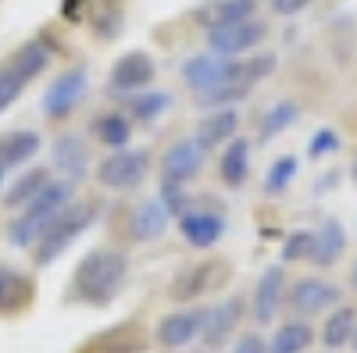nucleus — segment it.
Wrapping results in <instances>:
<instances>
[{"mask_svg":"<svg viewBox=\"0 0 357 353\" xmlns=\"http://www.w3.org/2000/svg\"><path fill=\"white\" fill-rule=\"evenodd\" d=\"M243 314H247L243 297H225V300H218L215 307H207V314H204V329H200L204 346H207V350L225 346V343L236 336V329H240Z\"/></svg>","mask_w":357,"mask_h":353,"instance_id":"obj_10","label":"nucleus"},{"mask_svg":"<svg viewBox=\"0 0 357 353\" xmlns=\"http://www.w3.org/2000/svg\"><path fill=\"white\" fill-rule=\"evenodd\" d=\"M54 164H57V171H61L65 179L79 182L86 175V168H89V146L79 136H61L54 143Z\"/></svg>","mask_w":357,"mask_h":353,"instance_id":"obj_22","label":"nucleus"},{"mask_svg":"<svg viewBox=\"0 0 357 353\" xmlns=\"http://www.w3.org/2000/svg\"><path fill=\"white\" fill-rule=\"evenodd\" d=\"M122 25H126V15H122V8H118V4L107 8V11L93 22V29H97V36H100V40H114L118 33H122Z\"/></svg>","mask_w":357,"mask_h":353,"instance_id":"obj_36","label":"nucleus"},{"mask_svg":"<svg viewBox=\"0 0 357 353\" xmlns=\"http://www.w3.org/2000/svg\"><path fill=\"white\" fill-rule=\"evenodd\" d=\"M172 221L175 218L168 214L161 196H154V200H139L136 207H132V214L126 221V232H129L132 243H154V240H161V235L168 232Z\"/></svg>","mask_w":357,"mask_h":353,"instance_id":"obj_14","label":"nucleus"},{"mask_svg":"<svg viewBox=\"0 0 357 353\" xmlns=\"http://www.w3.org/2000/svg\"><path fill=\"white\" fill-rule=\"evenodd\" d=\"M172 97L168 93H158V90H139V93H129V104H126V114H132V122H158V118L168 111Z\"/></svg>","mask_w":357,"mask_h":353,"instance_id":"obj_31","label":"nucleus"},{"mask_svg":"<svg viewBox=\"0 0 357 353\" xmlns=\"http://www.w3.org/2000/svg\"><path fill=\"white\" fill-rule=\"evenodd\" d=\"M232 353H268V339H264V336H257V332H247V336L236 339Z\"/></svg>","mask_w":357,"mask_h":353,"instance_id":"obj_38","label":"nucleus"},{"mask_svg":"<svg viewBox=\"0 0 357 353\" xmlns=\"http://www.w3.org/2000/svg\"><path fill=\"white\" fill-rule=\"evenodd\" d=\"M161 203L168 207V214L178 221L186 211H190V193H186V186H168V182H161Z\"/></svg>","mask_w":357,"mask_h":353,"instance_id":"obj_34","label":"nucleus"},{"mask_svg":"<svg viewBox=\"0 0 357 353\" xmlns=\"http://www.w3.org/2000/svg\"><path fill=\"white\" fill-rule=\"evenodd\" d=\"M286 300V272L279 268V264H272V268H264L257 285H254V304H250V314L257 325H272L279 307Z\"/></svg>","mask_w":357,"mask_h":353,"instance_id":"obj_15","label":"nucleus"},{"mask_svg":"<svg viewBox=\"0 0 357 353\" xmlns=\"http://www.w3.org/2000/svg\"><path fill=\"white\" fill-rule=\"evenodd\" d=\"M178 232H183V240L193 246V250H211L222 235H225V221L222 214L215 211H186L183 218H178Z\"/></svg>","mask_w":357,"mask_h":353,"instance_id":"obj_18","label":"nucleus"},{"mask_svg":"<svg viewBox=\"0 0 357 353\" xmlns=\"http://www.w3.org/2000/svg\"><path fill=\"white\" fill-rule=\"evenodd\" d=\"M314 343V329L304 317H293L286 325L275 329V336L268 339V353H304Z\"/></svg>","mask_w":357,"mask_h":353,"instance_id":"obj_27","label":"nucleus"},{"mask_svg":"<svg viewBox=\"0 0 357 353\" xmlns=\"http://www.w3.org/2000/svg\"><path fill=\"white\" fill-rule=\"evenodd\" d=\"M151 171V154L146 150H111L100 164H97V182L104 189H132L146 179Z\"/></svg>","mask_w":357,"mask_h":353,"instance_id":"obj_4","label":"nucleus"},{"mask_svg":"<svg viewBox=\"0 0 357 353\" xmlns=\"http://www.w3.org/2000/svg\"><path fill=\"white\" fill-rule=\"evenodd\" d=\"M97 139L107 150H126L132 139V118L126 111H107L97 118Z\"/></svg>","mask_w":357,"mask_h":353,"instance_id":"obj_29","label":"nucleus"},{"mask_svg":"<svg viewBox=\"0 0 357 353\" xmlns=\"http://www.w3.org/2000/svg\"><path fill=\"white\" fill-rule=\"evenodd\" d=\"M286 304H289V311H293L296 317L307 321V317H314V314H321V311L340 307V304H343V292H340V285L325 282V279H296V282L289 285Z\"/></svg>","mask_w":357,"mask_h":353,"instance_id":"obj_7","label":"nucleus"},{"mask_svg":"<svg viewBox=\"0 0 357 353\" xmlns=\"http://www.w3.org/2000/svg\"><path fill=\"white\" fill-rule=\"evenodd\" d=\"M33 300H36L33 279H29L25 272H18V268L0 264V317H11V314L29 311Z\"/></svg>","mask_w":357,"mask_h":353,"instance_id":"obj_17","label":"nucleus"},{"mask_svg":"<svg viewBox=\"0 0 357 353\" xmlns=\"http://www.w3.org/2000/svg\"><path fill=\"white\" fill-rule=\"evenodd\" d=\"M154 75H158V65H154V57L146 54V50H129L122 54L118 61L111 65V90L114 93H139V90H151L154 86Z\"/></svg>","mask_w":357,"mask_h":353,"instance_id":"obj_9","label":"nucleus"},{"mask_svg":"<svg viewBox=\"0 0 357 353\" xmlns=\"http://www.w3.org/2000/svg\"><path fill=\"white\" fill-rule=\"evenodd\" d=\"M129 279V260L118 250H89L72 272V289L68 304H86V307H107Z\"/></svg>","mask_w":357,"mask_h":353,"instance_id":"obj_1","label":"nucleus"},{"mask_svg":"<svg viewBox=\"0 0 357 353\" xmlns=\"http://www.w3.org/2000/svg\"><path fill=\"white\" fill-rule=\"evenodd\" d=\"M50 179H54V175H50L47 168H29V171H22L18 179L8 186V193H4V207H11V211L29 207V203L36 200V193H40Z\"/></svg>","mask_w":357,"mask_h":353,"instance_id":"obj_26","label":"nucleus"},{"mask_svg":"<svg viewBox=\"0 0 357 353\" xmlns=\"http://www.w3.org/2000/svg\"><path fill=\"white\" fill-rule=\"evenodd\" d=\"M22 90H25V82L4 65V68H0V111H8L18 97H22Z\"/></svg>","mask_w":357,"mask_h":353,"instance_id":"obj_35","label":"nucleus"},{"mask_svg":"<svg viewBox=\"0 0 357 353\" xmlns=\"http://www.w3.org/2000/svg\"><path fill=\"white\" fill-rule=\"evenodd\" d=\"M82 97H86V68H68L47 86L43 111H47V118H68Z\"/></svg>","mask_w":357,"mask_h":353,"instance_id":"obj_12","label":"nucleus"},{"mask_svg":"<svg viewBox=\"0 0 357 353\" xmlns=\"http://www.w3.org/2000/svg\"><path fill=\"white\" fill-rule=\"evenodd\" d=\"M336 146H340V136L333 129H321V132H314V139L307 146V157H325V154H333Z\"/></svg>","mask_w":357,"mask_h":353,"instance_id":"obj_37","label":"nucleus"},{"mask_svg":"<svg viewBox=\"0 0 357 353\" xmlns=\"http://www.w3.org/2000/svg\"><path fill=\"white\" fill-rule=\"evenodd\" d=\"M204 168V150L197 146V139H178L172 143L165 157H161V182L168 186H190Z\"/></svg>","mask_w":357,"mask_h":353,"instance_id":"obj_11","label":"nucleus"},{"mask_svg":"<svg viewBox=\"0 0 357 353\" xmlns=\"http://www.w3.org/2000/svg\"><path fill=\"white\" fill-rule=\"evenodd\" d=\"M354 325H357V311H354L350 304L333 307V314L325 317V325H321V346H325V350H343V346H350Z\"/></svg>","mask_w":357,"mask_h":353,"instance_id":"obj_28","label":"nucleus"},{"mask_svg":"<svg viewBox=\"0 0 357 353\" xmlns=\"http://www.w3.org/2000/svg\"><path fill=\"white\" fill-rule=\"evenodd\" d=\"M197 18L207 29L229 25V22H247V18H257V0H207V8H200Z\"/></svg>","mask_w":357,"mask_h":353,"instance_id":"obj_24","label":"nucleus"},{"mask_svg":"<svg viewBox=\"0 0 357 353\" xmlns=\"http://www.w3.org/2000/svg\"><path fill=\"white\" fill-rule=\"evenodd\" d=\"M296 118H301V104L296 100H279V104H272L264 111V118H261V125H257V139L261 143H272L275 136H282Z\"/></svg>","mask_w":357,"mask_h":353,"instance_id":"obj_30","label":"nucleus"},{"mask_svg":"<svg viewBox=\"0 0 357 353\" xmlns=\"http://www.w3.org/2000/svg\"><path fill=\"white\" fill-rule=\"evenodd\" d=\"M311 243H314V232H293V235H286V243H282V260H286V264L307 260V257H311Z\"/></svg>","mask_w":357,"mask_h":353,"instance_id":"obj_33","label":"nucleus"},{"mask_svg":"<svg viewBox=\"0 0 357 353\" xmlns=\"http://www.w3.org/2000/svg\"><path fill=\"white\" fill-rule=\"evenodd\" d=\"M350 289L357 292V264H354V268H350Z\"/></svg>","mask_w":357,"mask_h":353,"instance_id":"obj_40","label":"nucleus"},{"mask_svg":"<svg viewBox=\"0 0 357 353\" xmlns=\"http://www.w3.org/2000/svg\"><path fill=\"white\" fill-rule=\"evenodd\" d=\"M0 182H4V168H0Z\"/></svg>","mask_w":357,"mask_h":353,"instance_id":"obj_42","label":"nucleus"},{"mask_svg":"<svg viewBox=\"0 0 357 353\" xmlns=\"http://www.w3.org/2000/svg\"><path fill=\"white\" fill-rule=\"evenodd\" d=\"M68 203H75V182L72 179H50L40 193H36V200L29 203V207H22V214H18V221L8 228V240L15 243V246H33L40 235H43V228L61 214Z\"/></svg>","mask_w":357,"mask_h":353,"instance_id":"obj_2","label":"nucleus"},{"mask_svg":"<svg viewBox=\"0 0 357 353\" xmlns=\"http://www.w3.org/2000/svg\"><path fill=\"white\" fill-rule=\"evenodd\" d=\"M146 350V336L139 321H122V325H111L97 336H89L79 353H143Z\"/></svg>","mask_w":357,"mask_h":353,"instance_id":"obj_13","label":"nucleus"},{"mask_svg":"<svg viewBox=\"0 0 357 353\" xmlns=\"http://www.w3.org/2000/svg\"><path fill=\"white\" fill-rule=\"evenodd\" d=\"M347 253V228L340 221H325L314 228V243H311V264L314 268H333V264Z\"/></svg>","mask_w":357,"mask_h":353,"instance_id":"obj_21","label":"nucleus"},{"mask_svg":"<svg viewBox=\"0 0 357 353\" xmlns=\"http://www.w3.org/2000/svg\"><path fill=\"white\" fill-rule=\"evenodd\" d=\"M225 279H229V264H222V260H197V264H190V268H183L172 279L168 297L175 304H197L204 292H211Z\"/></svg>","mask_w":357,"mask_h":353,"instance_id":"obj_5","label":"nucleus"},{"mask_svg":"<svg viewBox=\"0 0 357 353\" xmlns=\"http://www.w3.org/2000/svg\"><path fill=\"white\" fill-rule=\"evenodd\" d=\"M264 36H268V25L261 18L211 25V29H207V50L218 54V57H236V54H247V50L261 47Z\"/></svg>","mask_w":357,"mask_h":353,"instance_id":"obj_6","label":"nucleus"},{"mask_svg":"<svg viewBox=\"0 0 357 353\" xmlns=\"http://www.w3.org/2000/svg\"><path fill=\"white\" fill-rule=\"evenodd\" d=\"M268 4H272V11H275L279 18H293V15H301L311 0H268Z\"/></svg>","mask_w":357,"mask_h":353,"instance_id":"obj_39","label":"nucleus"},{"mask_svg":"<svg viewBox=\"0 0 357 353\" xmlns=\"http://www.w3.org/2000/svg\"><path fill=\"white\" fill-rule=\"evenodd\" d=\"M40 154V132L22 129V132H8L0 136V168H18L25 161H33Z\"/></svg>","mask_w":357,"mask_h":353,"instance_id":"obj_23","label":"nucleus"},{"mask_svg":"<svg viewBox=\"0 0 357 353\" xmlns=\"http://www.w3.org/2000/svg\"><path fill=\"white\" fill-rule=\"evenodd\" d=\"M247 171H250V143L243 136H232L218 154V175L229 189H240L247 182Z\"/></svg>","mask_w":357,"mask_h":353,"instance_id":"obj_20","label":"nucleus"},{"mask_svg":"<svg viewBox=\"0 0 357 353\" xmlns=\"http://www.w3.org/2000/svg\"><path fill=\"white\" fill-rule=\"evenodd\" d=\"M97 214H100V207L97 203H89V200H75V203H68V207L57 214L47 228H43V235L33 243V260L40 264V268H47V264H54L57 257H61L79 235L97 221Z\"/></svg>","mask_w":357,"mask_h":353,"instance_id":"obj_3","label":"nucleus"},{"mask_svg":"<svg viewBox=\"0 0 357 353\" xmlns=\"http://www.w3.org/2000/svg\"><path fill=\"white\" fill-rule=\"evenodd\" d=\"M293 175H296V157L293 154L279 157L272 168H268V175H264V193H282L293 182Z\"/></svg>","mask_w":357,"mask_h":353,"instance_id":"obj_32","label":"nucleus"},{"mask_svg":"<svg viewBox=\"0 0 357 353\" xmlns=\"http://www.w3.org/2000/svg\"><path fill=\"white\" fill-rule=\"evenodd\" d=\"M204 314L207 307H197V304H178L175 311H168L158 329H154V339L168 350H183L190 346L193 339H200V329H204Z\"/></svg>","mask_w":357,"mask_h":353,"instance_id":"obj_8","label":"nucleus"},{"mask_svg":"<svg viewBox=\"0 0 357 353\" xmlns=\"http://www.w3.org/2000/svg\"><path fill=\"white\" fill-rule=\"evenodd\" d=\"M225 68H229V57H218V54L207 50V54H197L183 65V82L193 93H204V90H211V86H218L225 79Z\"/></svg>","mask_w":357,"mask_h":353,"instance_id":"obj_19","label":"nucleus"},{"mask_svg":"<svg viewBox=\"0 0 357 353\" xmlns=\"http://www.w3.org/2000/svg\"><path fill=\"white\" fill-rule=\"evenodd\" d=\"M350 350H357V325H354V336H350Z\"/></svg>","mask_w":357,"mask_h":353,"instance_id":"obj_41","label":"nucleus"},{"mask_svg":"<svg viewBox=\"0 0 357 353\" xmlns=\"http://www.w3.org/2000/svg\"><path fill=\"white\" fill-rule=\"evenodd\" d=\"M236 129H240V111L236 107H215L211 114L200 118L193 139H197V146L204 154H211V150H218V146H225L236 136Z\"/></svg>","mask_w":357,"mask_h":353,"instance_id":"obj_16","label":"nucleus"},{"mask_svg":"<svg viewBox=\"0 0 357 353\" xmlns=\"http://www.w3.org/2000/svg\"><path fill=\"white\" fill-rule=\"evenodd\" d=\"M47 65H50V47H47L43 40H29V43H22V47L11 54V61H8V68H11L22 82H33Z\"/></svg>","mask_w":357,"mask_h":353,"instance_id":"obj_25","label":"nucleus"}]
</instances>
